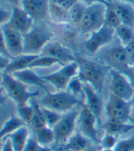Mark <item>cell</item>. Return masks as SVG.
<instances>
[{
  "label": "cell",
  "instance_id": "cell-11",
  "mask_svg": "<svg viewBox=\"0 0 134 151\" xmlns=\"http://www.w3.org/2000/svg\"><path fill=\"white\" fill-rule=\"evenodd\" d=\"M103 60L105 65L123 73H126L130 68L124 46L121 44L114 45L105 50L103 52Z\"/></svg>",
  "mask_w": 134,
  "mask_h": 151
},
{
  "label": "cell",
  "instance_id": "cell-10",
  "mask_svg": "<svg viewBox=\"0 0 134 151\" xmlns=\"http://www.w3.org/2000/svg\"><path fill=\"white\" fill-rule=\"evenodd\" d=\"M78 125L80 133H82L84 136H86L91 141L100 143L101 138H99V136H98L99 122H98L94 114L89 110V108L85 104L81 105V109L79 111Z\"/></svg>",
  "mask_w": 134,
  "mask_h": 151
},
{
  "label": "cell",
  "instance_id": "cell-44",
  "mask_svg": "<svg viewBox=\"0 0 134 151\" xmlns=\"http://www.w3.org/2000/svg\"><path fill=\"white\" fill-rule=\"evenodd\" d=\"M0 151H15L14 150V147H13V145L11 143V141L10 139L6 137L4 141V143H3V146L1 147V150Z\"/></svg>",
  "mask_w": 134,
  "mask_h": 151
},
{
  "label": "cell",
  "instance_id": "cell-9",
  "mask_svg": "<svg viewBox=\"0 0 134 151\" xmlns=\"http://www.w3.org/2000/svg\"><path fill=\"white\" fill-rule=\"evenodd\" d=\"M88 39L85 41V49L91 54H95L101 49L110 44L115 36V29L104 25L96 31L89 33Z\"/></svg>",
  "mask_w": 134,
  "mask_h": 151
},
{
  "label": "cell",
  "instance_id": "cell-37",
  "mask_svg": "<svg viewBox=\"0 0 134 151\" xmlns=\"http://www.w3.org/2000/svg\"><path fill=\"white\" fill-rule=\"evenodd\" d=\"M118 138L116 135L113 134H110V133H106L105 136H103L101 138L100 144L101 148H112L114 149V147H116L118 143Z\"/></svg>",
  "mask_w": 134,
  "mask_h": 151
},
{
  "label": "cell",
  "instance_id": "cell-6",
  "mask_svg": "<svg viewBox=\"0 0 134 151\" xmlns=\"http://www.w3.org/2000/svg\"><path fill=\"white\" fill-rule=\"evenodd\" d=\"M131 104L110 93L106 105V114L108 122L116 124H129L131 115Z\"/></svg>",
  "mask_w": 134,
  "mask_h": 151
},
{
  "label": "cell",
  "instance_id": "cell-49",
  "mask_svg": "<svg viewBox=\"0 0 134 151\" xmlns=\"http://www.w3.org/2000/svg\"><path fill=\"white\" fill-rule=\"evenodd\" d=\"M39 151H52V148L49 147H43V146H41Z\"/></svg>",
  "mask_w": 134,
  "mask_h": 151
},
{
  "label": "cell",
  "instance_id": "cell-57",
  "mask_svg": "<svg viewBox=\"0 0 134 151\" xmlns=\"http://www.w3.org/2000/svg\"><path fill=\"white\" fill-rule=\"evenodd\" d=\"M61 151H65V150H61Z\"/></svg>",
  "mask_w": 134,
  "mask_h": 151
},
{
  "label": "cell",
  "instance_id": "cell-15",
  "mask_svg": "<svg viewBox=\"0 0 134 151\" xmlns=\"http://www.w3.org/2000/svg\"><path fill=\"white\" fill-rule=\"evenodd\" d=\"M34 19L20 6H13L12 15L7 25L15 30L25 35L28 33L33 27Z\"/></svg>",
  "mask_w": 134,
  "mask_h": 151
},
{
  "label": "cell",
  "instance_id": "cell-50",
  "mask_svg": "<svg viewBox=\"0 0 134 151\" xmlns=\"http://www.w3.org/2000/svg\"><path fill=\"white\" fill-rule=\"evenodd\" d=\"M84 151H100L99 149H97L95 147H93V146H91V147H88L87 149H85Z\"/></svg>",
  "mask_w": 134,
  "mask_h": 151
},
{
  "label": "cell",
  "instance_id": "cell-38",
  "mask_svg": "<svg viewBox=\"0 0 134 151\" xmlns=\"http://www.w3.org/2000/svg\"><path fill=\"white\" fill-rule=\"evenodd\" d=\"M78 1H80V0H49V2L56 4L66 10H69Z\"/></svg>",
  "mask_w": 134,
  "mask_h": 151
},
{
  "label": "cell",
  "instance_id": "cell-34",
  "mask_svg": "<svg viewBox=\"0 0 134 151\" xmlns=\"http://www.w3.org/2000/svg\"><path fill=\"white\" fill-rule=\"evenodd\" d=\"M59 70L65 76H67L68 79L72 80V79L78 77V72H79L78 63H77V60L67 63L65 65H62V67L60 68Z\"/></svg>",
  "mask_w": 134,
  "mask_h": 151
},
{
  "label": "cell",
  "instance_id": "cell-8",
  "mask_svg": "<svg viewBox=\"0 0 134 151\" xmlns=\"http://www.w3.org/2000/svg\"><path fill=\"white\" fill-rule=\"evenodd\" d=\"M110 93L125 101H130L134 93V88L131 85L130 80L123 73L113 69L110 70Z\"/></svg>",
  "mask_w": 134,
  "mask_h": 151
},
{
  "label": "cell",
  "instance_id": "cell-35",
  "mask_svg": "<svg viewBox=\"0 0 134 151\" xmlns=\"http://www.w3.org/2000/svg\"><path fill=\"white\" fill-rule=\"evenodd\" d=\"M114 151H134V133L128 138L119 140Z\"/></svg>",
  "mask_w": 134,
  "mask_h": 151
},
{
  "label": "cell",
  "instance_id": "cell-29",
  "mask_svg": "<svg viewBox=\"0 0 134 151\" xmlns=\"http://www.w3.org/2000/svg\"><path fill=\"white\" fill-rule=\"evenodd\" d=\"M105 130L106 133H110V134L113 135H120L123 133L129 132L130 130L134 129V125L131 123L129 124H116L111 122H107L105 124Z\"/></svg>",
  "mask_w": 134,
  "mask_h": 151
},
{
  "label": "cell",
  "instance_id": "cell-54",
  "mask_svg": "<svg viewBox=\"0 0 134 151\" xmlns=\"http://www.w3.org/2000/svg\"><path fill=\"white\" fill-rule=\"evenodd\" d=\"M100 151H114V149H112V148H101Z\"/></svg>",
  "mask_w": 134,
  "mask_h": 151
},
{
  "label": "cell",
  "instance_id": "cell-28",
  "mask_svg": "<svg viewBox=\"0 0 134 151\" xmlns=\"http://www.w3.org/2000/svg\"><path fill=\"white\" fill-rule=\"evenodd\" d=\"M106 14H105V25L110 26L113 29H116L121 23L119 19V16L116 12L114 2L108 1L106 2Z\"/></svg>",
  "mask_w": 134,
  "mask_h": 151
},
{
  "label": "cell",
  "instance_id": "cell-52",
  "mask_svg": "<svg viewBox=\"0 0 134 151\" xmlns=\"http://www.w3.org/2000/svg\"><path fill=\"white\" fill-rule=\"evenodd\" d=\"M3 74H4V72H1V70H0V86H2V82H3Z\"/></svg>",
  "mask_w": 134,
  "mask_h": 151
},
{
  "label": "cell",
  "instance_id": "cell-19",
  "mask_svg": "<svg viewBox=\"0 0 134 151\" xmlns=\"http://www.w3.org/2000/svg\"><path fill=\"white\" fill-rule=\"evenodd\" d=\"M39 55H36V54H21L17 57H15L11 59L10 63L6 68V70L4 73H7L13 74L16 72H20V70H26V69H29L30 64L33 61L37 59Z\"/></svg>",
  "mask_w": 134,
  "mask_h": 151
},
{
  "label": "cell",
  "instance_id": "cell-51",
  "mask_svg": "<svg viewBox=\"0 0 134 151\" xmlns=\"http://www.w3.org/2000/svg\"><path fill=\"white\" fill-rule=\"evenodd\" d=\"M130 122L131 124L134 125V108L132 109V112H131V115H130Z\"/></svg>",
  "mask_w": 134,
  "mask_h": 151
},
{
  "label": "cell",
  "instance_id": "cell-24",
  "mask_svg": "<svg viewBox=\"0 0 134 151\" xmlns=\"http://www.w3.org/2000/svg\"><path fill=\"white\" fill-rule=\"evenodd\" d=\"M34 137L37 138L38 142L43 147H49L53 143H56L55 133L52 127L46 126L40 129L34 131Z\"/></svg>",
  "mask_w": 134,
  "mask_h": 151
},
{
  "label": "cell",
  "instance_id": "cell-16",
  "mask_svg": "<svg viewBox=\"0 0 134 151\" xmlns=\"http://www.w3.org/2000/svg\"><path fill=\"white\" fill-rule=\"evenodd\" d=\"M83 90H84V97H85L84 104L94 114L98 122L100 124L103 112V102L101 99V93L98 91H96L88 83H84Z\"/></svg>",
  "mask_w": 134,
  "mask_h": 151
},
{
  "label": "cell",
  "instance_id": "cell-55",
  "mask_svg": "<svg viewBox=\"0 0 134 151\" xmlns=\"http://www.w3.org/2000/svg\"><path fill=\"white\" fill-rule=\"evenodd\" d=\"M120 1H123V2H128V3H134V0H120Z\"/></svg>",
  "mask_w": 134,
  "mask_h": 151
},
{
  "label": "cell",
  "instance_id": "cell-46",
  "mask_svg": "<svg viewBox=\"0 0 134 151\" xmlns=\"http://www.w3.org/2000/svg\"><path fill=\"white\" fill-rule=\"evenodd\" d=\"M4 92L5 91L3 87H0V106H5L6 99H7V95H5Z\"/></svg>",
  "mask_w": 134,
  "mask_h": 151
},
{
  "label": "cell",
  "instance_id": "cell-23",
  "mask_svg": "<svg viewBox=\"0 0 134 151\" xmlns=\"http://www.w3.org/2000/svg\"><path fill=\"white\" fill-rule=\"evenodd\" d=\"M42 78L46 83H49L53 86H55L58 91H65L68 86L69 82L71 81L70 79H68L67 76L62 73L59 70L56 73L44 75L42 76Z\"/></svg>",
  "mask_w": 134,
  "mask_h": 151
},
{
  "label": "cell",
  "instance_id": "cell-1",
  "mask_svg": "<svg viewBox=\"0 0 134 151\" xmlns=\"http://www.w3.org/2000/svg\"><path fill=\"white\" fill-rule=\"evenodd\" d=\"M79 72L78 77L83 83H88L100 93L105 83L107 73H110V68L104 63H99L97 61L84 58H77Z\"/></svg>",
  "mask_w": 134,
  "mask_h": 151
},
{
  "label": "cell",
  "instance_id": "cell-33",
  "mask_svg": "<svg viewBox=\"0 0 134 151\" xmlns=\"http://www.w3.org/2000/svg\"><path fill=\"white\" fill-rule=\"evenodd\" d=\"M42 107V106H41ZM43 112H44V115L45 118H46V122H47V126L49 127H54L60 121V119L63 116V114L58 113L56 111H53L48 108L42 107Z\"/></svg>",
  "mask_w": 134,
  "mask_h": 151
},
{
  "label": "cell",
  "instance_id": "cell-14",
  "mask_svg": "<svg viewBox=\"0 0 134 151\" xmlns=\"http://www.w3.org/2000/svg\"><path fill=\"white\" fill-rule=\"evenodd\" d=\"M21 6L34 20L49 19V0H21Z\"/></svg>",
  "mask_w": 134,
  "mask_h": 151
},
{
  "label": "cell",
  "instance_id": "cell-48",
  "mask_svg": "<svg viewBox=\"0 0 134 151\" xmlns=\"http://www.w3.org/2000/svg\"><path fill=\"white\" fill-rule=\"evenodd\" d=\"M6 1L9 2L13 6H19L21 5V0H6Z\"/></svg>",
  "mask_w": 134,
  "mask_h": 151
},
{
  "label": "cell",
  "instance_id": "cell-39",
  "mask_svg": "<svg viewBox=\"0 0 134 151\" xmlns=\"http://www.w3.org/2000/svg\"><path fill=\"white\" fill-rule=\"evenodd\" d=\"M125 52H126V57L130 67H134V41L128 44L124 47Z\"/></svg>",
  "mask_w": 134,
  "mask_h": 151
},
{
  "label": "cell",
  "instance_id": "cell-2",
  "mask_svg": "<svg viewBox=\"0 0 134 151\" xmlns=\"http://www.w3.org/2000/svg\"><path fill=\"white\" fill-rule=\"evenodd\" d=\"M42 107L65 114L75 109L76 106H81L84 103L68 91H58L57 93H46L38 102Z\"/></svg>",
  "mask_w": 134,
  "mask_h": 151
},
{
  "label": "cell",
  "instance_id": "cell-45",
  "mask_svg": "<svg viewBox=\"0 0 134 151\" xmlns=\"http://www.w3.org/2000/svg\"><path fill=\"white\" fill-rule=\"evenodd\" d=\"M124 74L128 77V79L130 80V82L131 83V85L134 88V67H130L126 73H124Z\"/></svg>",
  "mask_w": 134,
  "mask_h": 151
},
{
  "label": "cell",
  "instance_id": "cell-36",
  "mask_svg": "<svg viewBox=\"0 0 134 151\" xmlns=\"http://www.w3.org/2000/svg\"><path fill=\"white\" fill-rule=\"evenodd\" d=\"M83 86H84V83L80 81L78 77H76L74 79H72L71 81L69 82L68 83V91L72 93L73 95L77 96L78 94H83L84 95V90H83Z\"/></svg>",
  "mask_w": 134,
  "mask_h": 151
},
{
  "label": "cell",
  "instance_id": "cell-20",
  "mask_svg": "<svg viewBox=\"0 0 134 151\" xmlns=\"http://www.w3.org/2000/svg\"><path fill=\"white\" fill-rule=\"evenodd\" d=\"M10 139L15 151H24L26 143L30 137L29 128L28 126H24L13 132L11 135L7 137Z\"/></svg>",
  "mask_w": 134,
  "mask_h": 151
},
{
  "label": "cell",
  "instance_id": "cell-25",
  "mask_svg": "<svg viewBox=\"0 0 134 151\" xmlns=\"http://www.w3.org/2000/svg\"><path fill=\"white\" fill-rule=\"evenodd\" d=\"M31 104L34 107V114H33V117L30 123V127H32L34 131H36V130L46 127L47 122H46V118H45L43 109L41 107V105L39 104V103L37 102V100L32 99Z\"/></svg>",
  "mask_w": 134,
  "mask_h": 151
},
{
  "label": "cell",
  "instance_id": "cell-21",
  "mask_svg": "<svg viewBox=\"0 0 134 151\" xmlns=\"http://www.w3.org/2000/svg\"><path fill=\"white\" fill-rule=\"evenodd\" d=\"M91 140L84 136L82 133L77 132L71 137L64 146L65 151H84L88 147H91Z\"/></svg>",
  "mask_w": 134,
  "mask_h": 151
},
{
  "label": "cell",
  "instance_id": "cell-7",
  "mask_svg": "<svg viewBox=\"0 0 134 151\" xmlns=\"http://www.w3.org/2000/svg\"><path fill=\"white\" fill-rule=\"evenodd\" d=\"M79 112L73 109L63 114V116L57 125L53 127L55 133L56 143H66L75 133L76 125L78 124Z\"/></svg>",
  "mask_w": 134,
  "mask_h": 151
},
{
  "label": "cell",
  "instance_id": "cell-31",
  "mask_svg": "<svg viewBox=\"0 0 134 151\" xmlns=\"http://www.w3.org/2000/svg\"><path fill=\"white\" fill-rule=\"evenodd\" d=\"M16 110H17V115L26 124V126H30V123L34 114V107L32 104L16 106Z\"/></svg>",
  "mask_w": 134,
  "mask_h": 151
},
{
  "label": "cell",
  "instance_id": "cell-26",
  "mask_svg": "<svg viewBox=\"0 0 134 151\" xmlns=\"http://www.w3.org/2000/svg\"><path fill=\"white\" fill-rule=\"evenodd\" d=\"M115 35L120 40L122 46H127L128 44L134 41V29L127 25L120 24L115 29Z\"/></svg>",
  "mask_w": 134,
  "mask_h": 151
},
{
  "label": "cell",
  "instance_id": "cell-53",
  "mask_svg": "<svg viewBox=\"0 0 134 151\" xmlns=\"http://www.w3.org/2000/svg\"><path fill=\"white\" fill-rule=\"evenodd\" d=\"M130 103L131 104V105L134 107V93H133V95H132V97H131V99H130Z\"/></svg>",
  "mask_w": 134,
  "mask_h": 151
},
{
  "label": "cell",
  "instance_id": "cell-27",
  "mask_svg": "<svg viewBox=\"0 0 134 151\" xmlns=\"http://www.w3.org/2000/svg\"><path fill=\"white\" fill-rule=\"evenodd\" d=\"M49 19L58 23H67L69 21L68 10L49 2Z\"/></svg>",
  "mask_w": 134,
  "mask_h": 151
},
{
  "label": "cell",
  "instance_id": "cell-13",
  "mask_svg": "<svg viewBox=\"0 0 134 151\" xmlns=\"http://www.w3.org/2000/svg\"><path fill=\"white\" fill-rule=\"evenodd\" d=\"M6 49L12 59L24 54V35L15 30L7 24L2 27Z\"/></svg>",
  "mask_w": 134,
  "mask_h": 151
},
{
  "label": "cell",
  "instance_id": "cell-22",
  "mask_svg": "<svg viewBox=\"0 0 134 151\" xmlns=\"http://www.w3.org/2000/svg\"><path fill=\"white\" fill-rule=\"evenodd\" d=\"M24 126H26V124L19 115L16 116V115L11 114L10 117L4 123L3 127L0 129V138L3 141H5V139L9 135H11L13 132H15L16 130Z\"/></svg>",
  "mask_w": 134,
  "mask_h": 151
},
{
  "label": "cell",
  "instance_id": "cell-43",
  "mask_svg": "<svg viewBox=\"0 0 134 151\" xmlns=\"http://www.w3.org/2000/svg\"><path fill=\"white\" fill-rule=\"evenodd\" d=\"M10 60L11 59H8L5 56L0 55V70H1V72H5L6 70V68L10 63Z\"/></svg>",
  "mask_w": 134,
  "mask_h": 151
},
{
  "label": "cell",
  "instance_id": "cell-3",
  "mask_svg": "<svg viewBox=\"0 0 134 151\" xmlns=\"http://www.w3.org/2000/svg\"><path fill=\"white\" fill-rule=\"evenodd\" d=\"M53 37L54 34L45 23L34 26L24 35V53L39 55L44 47L51 41Z\"/></svg>",
  "mask_w": 134,
  "mask_h": 151
},
{
  "label": "cell",
  "instance_id": "cell-18",
  "mask_svg": "<svg viewBox=\"0 0 134 151\" xmlns=\"http://www.w3.org/2000/svg\"><path fill=\"white\" fill-rule=\"evenodd\" d=\"M114 6L120 23L134 29V6L132 3L118 1L114 2Z\"/></svg>",
  "mask_w": 134,
  "mask_h": 151
},
{
  "label": "cell",
  "instance_id": "cell-56",
  "mask_svg": "<svg viewBox=\"0 0 134 151\" xmlns=\"http://www.w3.org/2000/svg\"><path fill=\"white\" fill-rule=\"evenodd\" d=\"M3 143H4V141L0 138V149H1V147H2V146H3Z\"/></svg>",
  "mask_w": 134,
  "mask_h": 151
},
{
  "label": "cell",
  "instance_id": "cell-42",
  "mask_svg": "<svg viewBox=\"0 0 134 151\" xmlns=\"http://www.w3.org/2000/svg\"><path fill=\"white\" fill-rule=\"evenodd\" d=\"M11 15H12V11H8L0 7V29L9 22L11 19Z\"/></svg>",
  "mask_w": 134,
  "mask_h": 151
},
{
  "label": "cell",
  "instance_id": "cell-32",
  "mask_svg": "<svg viewBox=\"0 0 134 151\" xmlns=\"http://www.w3.org/2000/svg\"><path fill=\"white\" fill-rule=\"evenodd\" d=\"M55 64H60V63H59L58 60L53 59L51 57L39 55L30 64L29 69H34V68H48V67H51V66L55 65Z\"/></svg>",
  "mask_w": 134,
  "mask_h": 151
},
{
  "label": "cell",
  "instance_id": "cell-40",
  "mask_svg": "<svg viewBox=\"0 0 134 151\" xmlns=\"http://www.w3.org/2000/svg\"><path fill=\"white\" fill-rule=\"evenodd\" d=\"M0 55L5 56L8 59H12L11 55L9 54L7 49H6V40H5V36L2 30V28L0 29Z\"/></svg>",
  "mask_w": 134,
  "mask_h": 151
},
{
  "label": "cell",
  "instance_id": "cell-41",
  "mask_svg": "<svg viewBox=\"0 0 134 151\" xmlns=\"http://www.w3.org/2000/svg\"><path fill=\"white\" fill-rule=\"evenodd\" d=\"M41 145L38 142L35 137H30L24 151H39Z\"/></svg>",
  "mask_w": 134,
  "mask_h": 151
},
{
  "label": "cell",
  "instance_id": "cell-12",
  "mask_svg": "<svg viewBox=\"0 0 134 151\" xmlns=\"http://www.w3.org/2000/svg\"><path fill=\"white\" fill-rule=\"evenodd\" d=\"M39 55L51 57L58 60L61 65L72 63L77 59L70 49L56 41H50L49 43H48L44 47Z\"/></svg>",
  "mask_w": 134,
  "mask_h": 151
},
{
  "label": "cell",
  "instance_id": "cell-4",
  "mask_svg": "<svg viewBox=\"0 0 134 151\" xmlns=\"http://www.w3.org/2000/svg\"><path fill=\"white\" fill-rule=\"evenodd\" d=\"M2 87L6 94L15 102L16 106L28 104L30 100L35 99L39 93V91L29 92L26 84L7 73L3 74Z\"/></svg>",
  "mask_w": 134,
  "mask_h": 151
},
{
  "label": "cell",
  "instance_id": "cell-30",
  "mask_svg": "<svg viewBox=\"0 0 134 151\" xmlns=\"http://www.w3.org/2000/svg\"><path fill=\"white\" fill-rule=\"evenodd\" d=\"M88 5H86L81 0L76 3L72 7L68 10V15H69V21L73 22L74 24L79 25L80 20L82 19V16L84 14V11L86 9Z\"/></svg>",
  "mask_w": 134,
  "mask_h": 151
},
{
  "label": "cell",
  "instance_id": "cell-17",
  "mask_svg": "<svg viewBox=\"0 0 134 151\" xmlns=\"http://www.w3.org/2000/svg\"><path fill=\"white\" fill-rule=\"evenodd\" d=\"M12 75L17 80H19L20 82H22L26 86H37L38 88H41L46 93H48V90L46 86V82L43 80L42 76H38L35 72H33L32 69H26L20 70V72H16Z\"/></svg>",
  "mask_w": 134,
  "mask_h": 151
},
{
  "label": "cell",
  "instance_id": "cell-5",
  "mask_svg": "<svg viewBox=\"0 0 134 151\" xmlns=\"http://www.w3.org/2000/svg\"><path fill=\"white\" fill-rule=\"evenodd\" d=\"M106 4L97 2L88 5L79 23L81 33H91L105 25Z\"/></svg>",
  "mask_w": 134,
  "mask_h": 151
},
{
  "label": "cell",
  "instance_id": "cell-47",
  "mask_svg": "<svg viewBox=\"0 0 134 151\" xmlns=\"http://www.w3.org/2000/svg\"><path fill=\"white\" fill-rule=\"evenodd\" d=\"M82 2H84L86 5H91L97 2H101V3H106L108 1H110V0H81Z\"/></svg>",
  "mask_w": 134,
  "mask_h": 151
}]
</instances>
